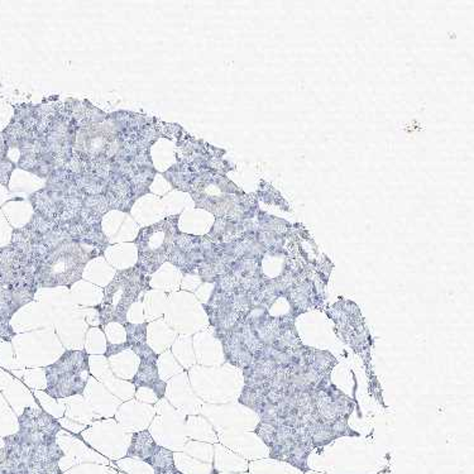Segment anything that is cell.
Returning <instances> with one entry per match:
<instances>
[{"mask_svg":"<svg viewBox=\"0 0 474 474\" xmlns=\"http://www.w3.org/2000/svg\"><path fill=\"white\" fill-rule=\"evenodd\" d=\"M125 329H127V343H128L129 348H132L137 344H143L146 343V332H147V326L144 324L141 326H133V324H125Z\"/></svg>","mask_w":474,"mask_h":474,"instance_id":"cell-9","label":"cell"},{"mask_svg":"<svg viewBox=\"0 0 474 474\" xmlns=\"http://www.w3.org/2000/svg\"><path fill=\"white\" fill-rule=\"evenodd\" d=\"M46 392L56 397H70L82 395L88 383V354L82 351H68L52 366L46 369Z\"/></svg>","mask_w":474,"mask_h":474,"instance_id":"cell-5","label":"cell"},{"mask_svg":"<svg viewBox=\"0 0 474 474\" xmlns=\"http://www.w3.org/2000/svg\"><path fill=\"white\" fill-rule=\"evenodd\" d=\"M156 474H183V473H181V472H178L176 468H175V466H172V467L165 468V469H157ZM211 474H217V472H215V471H214V473Z\"/></svg>","mask_w":474,"mask_h":474,"instance_id":"cell-12","label":"cell"},{"mask_svg":"<svg viewBox=\"0 0 474 474\" xmlns=\"http://www.w3.org/2000/svg\"><path fill=\"white\" fill-rule=\"evenodd\" d=\"M177 219L171 217L160 223L144 228L136 239L138 248V264L137 267L148 276L156 272L165 261L169 259L177 236Z\"/></svg>","mask_w":474,"mask_h":474,"instance_id":"cell-4","label":"cell"},{"mask_svg":"<svg viewBox=\"0 0 474 474\" xmlns=\"http://www.w3.org/2000/svg\"><path fill=\"white\" fill-rule=\"evenodd\" d=\"M8 143L3 132H0V158H6L8 153Z\"/></svg>","mask_w":474,"mask_h":474,"instance_id":"cell-11","label":"cell"},{"mask_svg":"<svg viewBox=\"0 0 474 474\" xmlns=\"http://www.w3.org/2000/svg\"><path fill=\"white\" fill-rule=\"evenodd\" d=\"M17 167L15 163L12 162L8 157L0 158V183L8 188L9 180L13 174L14 169Z\"/></svg>","mask_w":474,"mask_h":474,"instance_id":"cell-10","label":"cell"},{"mask_svg":"<svg viewBox=\"0 0 474 474\" xmlns=\"http://www.w3.org/2000/svg\"><path fill=\"white\" fill-rule=\"evenodd\" d=\"M147 286V276L138 267L118 272L107 286L102 304L98 307L102 326L119 323L127 324L130 306L133 305Z\"/></svg>","mask_w":474,"mask_h":474,"instance_id":"cell-3","label":"cell"},{"mask_svg":"<svg viewBox=\"0 0 474 474\" xmlns=\"http://www.w3.org/2000/svg\"><path fill=\"white\" fill-rule=\"evenodd\" d=\"M98 254L99 251H88V247L68 238L54 245L37 263L34 273L37 287L71 286L82 278L85 264Z\"/></svg>","mask_w":474,"mask_h":474,"instance_id":"cell-2","label":"cell"},{"mask_svg":"<svg viewBox=\"0 0 474 474\" xmlns=\"http://www.w3.org/2000/svg\"><path fill=\"white\" fill-rule=\"evenodd\" d=\"M20 431L4 439L0 474H60L61 449L56 443L59 422L40 408L27 407L20 416Z\"/></svg>","mask_w":474,"mask_h":474,"instance_id":"cell-1","label":"cell"},{"mask_svg":"<svg viewBox=\"0 0 474 474\" xmlns=\"http://www.w3.org/2000/svg\"><path fill=\"white\" fill-rule=\"evenodd\" d=\"M277 425L271 424V422H266V421H261L256 427L254 433L257 434L258 436L263 441L264 444L268 448H271L276 439V434H277Z\"/></svg>","mask_w":474,"mask_h":474,"instance_id":"cell-8","label":"cell"},{"mask_svg":"<svg viewBox=\"0 0 474 474\" xmlns=\"http://www.w3.org/2000/svg\"><path fill=\"white\" fill-rule=\"evenodd\" d=\"M158 448L147 431L138 433L133 436L132 447L129 449V457H137L143 461H151L155 457Z\"/></svg>","mask_w":474,"mask_h":474,"instance_id":"cell-7","label":"cell"},{"mask_svg":"<svg viewBox=\"0 0 474 474\" xmlns=\"http://www.w3.org/2000/svg\"><path fill=\"white\" fill-rule=\"evenodd\" d=\"M132 349L138 354V357L141 359L138 372L133 379L135 385L137 387H148L157 393L158 397H161L166 391V383L158 377V367H157L158 356L146 343L133 346Z\"/></svg>","mask_w":474,"mask_h":474,"instance_id":"cell-6","label":"cell"}]
</instances>
